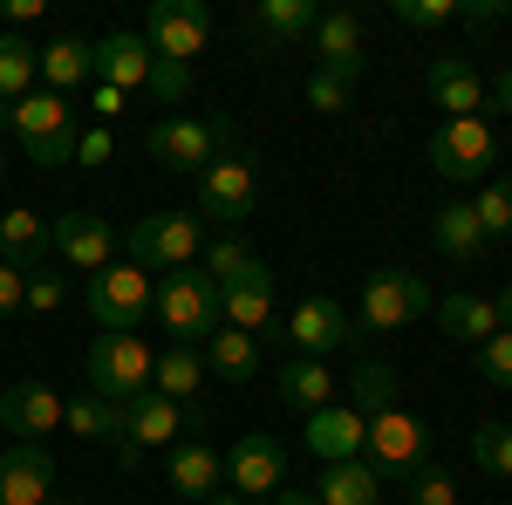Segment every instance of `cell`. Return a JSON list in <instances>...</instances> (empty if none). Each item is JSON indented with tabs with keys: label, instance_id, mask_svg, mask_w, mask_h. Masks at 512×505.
<instances>
[{
	"label": "cell",
	"instance_id": "1",
	"mask_svg": "<svg viewBox=\"0 0 512 505\" xmlns=\"http://www.w3.org/2000/svg\"><path fill=\"white\" fill-rule=\"evenodd\" d=\"M89 396H103V403H137V396H151V369H158V349L144 342V335H117V328H103L96 342H89Z\"/></svg>",
	"mask_w": 512,
	"mask_h": 505
},
{
	"label": "cell",
	"instance_id": "2",
	"mask_svg": "<svg viewBox=\"0 0 512 505\" xmlns=\"http://www.w3.org/2000/svg\"><path fill=\"white\" fill-rule=\"evenodd\" d=\"M151 314L164 321V335L178 342V349H205L226 321H219V287L205 280V273L192 267H178V273H164V287H158V301H151Z\"/></svg>",
	"mask_w": 512,
	"mask_h": 505
},
{
	"label": "cell",
	"instance_id": "3",
	"mask_svg": "<svg viewBox=\"0 0 512 505\" xmlns=\"http://www.w3.org/2000/svg\"><path fill=\"white\" fill-rule=\"evenodd\" d=\"M7 130L28 144V157L35 164H76V144H82V130H76V110L55 96V89H28L14 110H7Z\"/></svg>",
	"mask_w": 512,
	"mask_h": 505
},
{
	"label": "cell",
	"instance_id": "4",
	"mask_svg": "<svg viewBox=\"0 0 512 505\" xmlns=\"http://www.w3.org/2000/svg\"><path fill=\"white\" fill-rule=\"evenodd\" d=\"M431 164H437V178H451V185H485L492 164H499L492 123L485 117H444L431 130Z\"/></svg>",
	"mask_w": 512,
	"mask_h": 505
},
{
	"label": "cell",
	"instance_id": "5",
	"mask_svg": "<svg viewBox=\"0 0 512 505\" xmlns=\"http://www.w3.org/2000/svg\"><path fill=\"white\" fill-rule=\"evenodd\" d=\"M151 301H158V287H151V273L137 267V260H110L103 273H89V314H96V328L137 335Z\"/></svg>",
	"mask_w": 512,
	"mask_h": 505
},
{
	"label": "cell",
	"instance_id": "6",
	"mask_svg": "<svg viewBox=\"0 0 512 505\" xmlns=\"http://www.w3.org/2000/svg\"><path fill=\"white\" fill-rule=\"evenodd\" d=\"M226 144H233V123L226 117H164L144 137V151L158 157L164 171H205V164L226 157Z\"/></svg>",
	"mask_w": 512,
	"mask_h": 505
},
{
	"label": "cell",
	"instance_id": "7",
	"mask_svg": "<svg viewBox=\"0 0 512 505\" xmlns=\"http://www.w3.org/2000/svg\"><path fill=\"white\" fill-rule=\"evenodd\" d=\"M424 458H431V430H424V417H410V410H383V417H369L362 465L376 471V478H417Z\"/></svg>",
	"mask_w": 512,
	"mask_h": 505
},
{
	"label": "cell",
	"instance_id": "8",
	"mask_svg": "<svg viewBox=\"0 0 512 505\" xmlns=\"http://www.w3.org/2000/svg\"><path fill=\"white\" fill-rule=\"evenodd\" d=\"M144 41H151L158 62L192 69L198 55L212 48V14H205V0H151V14H144Z\"/></svg>",
	"mask_w": 512,
	"mask_h": 505
},
{
	"label": "cell",
	"instance_id": "9",
	"mask_svg": "<svg viewBox=\"0 0 512 505\" xmlns=\"http://www.w3.org/2000/svg\"><path fill=\"white\" fill-rule=\"evenodd\" d=\"M198 239H205L198 212H151L130 226V260L144 273H178L198 260Z\"/></svg>",
	"mask_w": 512,
	"mask_h": 505
},
{
	"label": "cell",
	"instance_id": "10",
	"mask_svg": "<svg viewBox=\"0 0 512 505\" xmlns=\"http://www.w3.org/2000/svg\"><path fill=\"white\" fill-rule=\"evenodd\" d=\"M437 301H431V287H424V273H410V267H383V273H369V287H362V328H410V321H424Z\"/></svg>",
	"mask_w": 512,
	"mask_h": 505
},
{
	"label": "cell",
	"instance_id": "11",
	"mask_svg": "<svg viewBox=\"0 0 512 505\" xmlns=\"http://www.w3.org/2000/svg\"><path fill=\"white\" fill-rule=\"evenodd\" d=\"M192 430H205V410L198 403H171V396H137V403H123V444H137V451H164V444H185Z\"/></svg>",
	"mask_w": 512,
	"mask_h": 505
},
{
	"label": "cell",
	"instance_id": "12",
	"mask_svg": "<svg viewBox=\"0 0 512 505\" xmlns=\"http://www.w3.org/2000/svg\"><path fill=\"white\" fill-rule=\"evenodd\" d=\"M280 485H287V451H280L267 430L239 437L233 451H226V492H239L246 505H267Z\"/></svg>",
	"mask_w": 512,
	"mask_h": 505
},
{
	"label": "cell",
	"instance_id": "13",
	"mask_svg": "<svg viewBox=\"0 0 512 505\" xmlns=\"http://www.w3.org/2000/svg\"><path fill=\"white\" fill-rule=\"evenodd\" d=\"M253 198H260V185H253V157L226 151L219 164H205V171H198V219L239 226V219L253 212Z\"/></svg>",
	"mask_w": 512,
	"mask_h": 505
},
{
	"label": "cell",
	"instance_id": "14",
	"mask_svg": "<svg viewBox=\"0 0 512 505\" xmlns=\"http://www.w3.org/2000/svg\"><path fill=\"white\" fill-rule=\"evenodd\" d=\"M308 41H315V69L321 76H335V82L362 76V14H355V7H328Z\"/></svg>",
	"mask_w": 512,
	"mask_h": 505
},
{
	"label": "cell",
	"instance_id": "15",
	"mask_svg": "<svg viewBox=\"0 0 512 505\" xmlns=\"http://www.w3.org/2000/svg\"><path fill=\"white\" fill-rule=\"evenodd\" d=\"M0 505H55V458L41 444L0 451Z\"/></svg>",
	"mask_w": 512,
	"mask_h": 505
},
{
	"label": "cell",
	"instance_id": "16",
	"mask_svg": "<svg viewBox=\"0 0 512 505\" xmlns=\"http://www.w3.org/2000/svg\"><path fill=\"white\" fill-rule=\"evenodd\" d=\"M48 233H55V253L76 273H103L117 260V233H110V219H96V212H62Z\"/></svg>",
	"mask_w": 512,
	"mask_h": 505
},
{
	"label": "cell",
	"instance_id": "17",
	"mask_svg": "<svg viewBox=\"0 0 512 505\" xmlns=\"http://www.w3.org/2000/svg\"><path fill=\"white\" fill-rule=\"evenodd\" d=\"M424 89H431L437 110H451V117H478L492 103V89H485L472 55H437L431 69H424Z\"/></svg>",
	"mask_w": 512,
	"mask_h": 505
},
{
	"label": "cell",
	"instance_id": "18",
	"mask_svg": "<svg viewBox=\"0 0 512 505\" xmlns=\"http://www.w3.org/2000/svg\"><path fill=\"white\" fill-rule=\"evenodd\" d=\"M349 335H355V321H349L342 308H335L328 294H308L301 308L287 314V342H294L301 355H315V362H328V355L342 349Z\"/></svg>",
	"mask_w": 512,
	"mask_h": 505
},
{
	"label": "cell",
	"instance_id": "19",
	"mask_svg": "<svg viewBox=\"0 0 512 505\" xmlns=\"http://www.w3.org/2000/svg\"><path fill=\"white\" fill-rule=\"evenodd\" d=\"M55 424H62V396L48 383H7L0 389V430H7V437L35 444V437H48Z\"/></svg>",
	"mask_w": 512,
	"mask_h": 505
},
{
	"label": "cell",
	"instance_id": "20",
	"mask_svg": "<svg viewBox=\"0 0 512 505\" xmlns=\"http://www.w3.org/2000/svg\"><path fill=\"white\" fill-rule=\"evenodd\" d=\"M164 478H171V492L178 499L205 505L219 485H226V458L212 451V444H198V437H185V444H171V458H164Z\"/></svg>",
	"mask_w": 512,
	"mask_h": 505
},
{
	"label": "cell",
	"instance_id": "21",
	"mask_svg": "<svg viewBox=\"0 0 512 505\" xmlns=\"http://www.w3.org/2000/svg\"><path fill=\"white\" fill-rule=\"evenodd\" d=\"M219 321L239 328V335H260V328L274 321V267H267V260L246 273V280L219 287Z\"/></svg>",
	"mask_w": 512,
	"mask_h": 505
},
{
	"label": "cell",
	"instance_id": "22",
	"mask_svg": "<svg viewBox=\"0 0 512 505\" xmlns=\"http://www.w3.org/2000/svg\"><path fill=\"white\" fill-rule=\"evenodd\" d=\"M151 69H158V55H151L144 35H103L96 41V76L110 82V89H123V96L151 89Z\"/></svg>",
	"mask_w": 512,
	"mask_h": 505
},
{
	"label": "cell",
	"instance_id": "23",
	"mask_svg": "<svg viewBox=\"0 0 512 505\" xmlns=\"http://www.w3.org/2000/svg\"><path fill=\"white\" fill-rule=\"evenodd\" d=\"M335 376H328V362H315V355H287L274 369V396L287 403V410H301V417H315V410H328L335 403Z\"/></svg>",
	"mask_w": 512,
	"mask_h": 505
},
{
	"label": "cell",
	"instance_id": "24",
	"mask_svg": "<svg viewBox=\"0 0 512 505\" xmlns=\"http://www.w3.org/2000/svg\"><path fill=\"white\" fill-rule=\"evenodd\" d=\"M308 451H315L321 465H349V458H362V437H369V424L355 417L349 403H328V410H315L308 417Z\"/></svg>",
	"mask_w": 512,
	"mask_h": 505
},
{
	"label": "cell",
	"instance_id": "25",
	"mask_svg": "<svg viewBox=\"0 0 512 505\" xmlns=\"http://www.w3.org/2000/svg\"><path fill=\"white\" fill-rule=\"evenodd\" d=\"M48 253H55V233H48V219L28 212V205H14V212H0V260L21 273L48 267Z\"/></svg>",
	"mask_w": 512,
	"mask_h": 505
},
{
	"label": "cell",
	"instance_id": "26",
	"mask_svg": "<svg viewBox=\"0 0 512 505\" xmlns=\"http://www.w3.org/2000/svg\"><path fill=\"white\" fill-rule=\"evenodd\" d=\"M437 328L451 335V342H492L506 321H499V301H485V294H444L437 301Z\"/></svg>",
	"mask_w": 512,
	"mask_h": 505
},
{
	"label": "cell",
	"instance_id": "27",
	"mask_svg": "<svg viewBox=\"0 0 512 505\" xmlns=\"http://www.w3.org/2000/svg\"><path fill=\"white\" fill-rule=\"evenodd\" d=\"M431 239H437V253H444V260H458V267H472V260H485V246H492V239L478 233V212L465 205V198H451V205H437V219H431Z\"/></svg>",
	"mask_w": 512,
	"mask_h": 505
},
{
	"label": "cell",
	"instance_id": "28",
	"mask_svg": "<svg viewBox=\"0 0 512 505\" xmlns=\"http://www.w3.org/2000/svg\"><path fill=\"white\" fill-rule=\"evenodd\" d=\"M315 505H383V478L362 465V458H349V465H321Z\"/></svg>",
	"mask_w": 512,
	"mask_h": 505
},
{
	"label": "cell",
	"instance_id": "29",
	"mask_svg": "<svg viewBox=\"0 0 512 505\" xmlns=\"http://www.w3.org/2000/svg\"><path fill=\"white\" fill-rule=\"evenodd\" d=\"M198 355H205V376H219V383H253L260 376V342L239 335V328H219Z\"/></svg>",
	"mask_w": 512,
	"mask_h": 505
},
{
	"label": "cell",
	"instance_id": "30",
	"mask_svg": "<svg viewBox=\"0 0 512 505\" xmlns=\"http://www.w3.org/2000/svg\"><path fill=\"white\" fill-rule=\"evenodd\" d=\"M96 76V41H82V35H55L48 48H41V82L62 96V89H76V82Z\"/></svg>",
	"mask_w": 512,
	"mask_h": 505
},
{
	"label": "cell",
	"instance_id": "31",
	"mask_svg": "<svg viewBox=\"0 0 512 505\" xmlns=\"http://www.w3.org/2000/svg\"><path fill=\"white\" fill-rule=\"evenodd\" d=\"M342 389H349V410L362 417V424H369V417H383V410H396V369H390V362H376V355H369V362H355V376Z\"/></svg>",
	"mask_w": 512,
	"mask_h": 505
},
{
	"label": "cell",
	"instance_id": "32",
	"mask_svg": "<svg viewBox=\"0 0 512 505\" xmlns=\"http://www.w3.org/2000/svg\"><path fill=\"white\" fill-rule=\"evenodd\" d=\"M151 389L171 396V403H198V389H205V355L171 342V349L158 355V369H151Z\"/></svg>",
	"mask_w": 512,
	"mask_h": 505
},
{
	"label": "cell",
	"instance_id": "33",
	"mask_svg": "<svg viewBox=\"0 0 512 505\" xmlns=\"http://www.w3.org/2000/svg\"><path fill=\"white\" fill-rule=\"evenodd\" d=\"M35 76H41V48H28L21 35L0 28V110H14L35 89Z\"/></svg>",
	"mask_w": 512,
	"mask_h": 505
},
{
	"label": "cell",
	"instance_id": "34",
	"mask_svg": "<svg viewBox=\"0 0 512 505\" xmlns=\"http://www.w3.org/2000/svg\"><path fill=\"white\" fill-rule=\"evenodd\" d=\"M62 424L76 430V437H96V444H123V410L103 403V396H89V389L62 403Z\"/></svg>",
	"mask_w": 512,
	"mask_h": 505
},
{
	"label": "cell",
	"instance_id": "35",
	"mask_svg": "<svg viewBox=\"0 0 512 505\" xmlns=\"http://www.w3.org/2000/svg\"><path fill=\"white\" fill-rule=\"evenodd\" d=\"M315 21H321L315 0H260L253 7V28L267 41H301V35H315Z\"/></svg>",
	"mask_w": 512,
	"mask_h": 505
},
{
	"label": "cell",
	"instance_id": "36",
	"mask_svg": "<svg viewBox=\"0 0 512 505\" xmlns=\"http://www.w3.org/2000/svg\"><path fill=\"white\" fill-rule=\"evenodd\" d=\"M472 212H478V233L485 239H512V178H485Z\"/></svg>",
	"mask_w": 512,
	"mask_h": 505
},
{
	"label": "cell",
	"instance_id": "37",
	"mask_svg": "<svg viewBox=\"0 0 512 505\" xmlns=\"http://www.w3.org/2000/svg\"><path fill=\"white\" fill-rule=\"evenodd\" d=\"M472 465L485 478H512V424H478L472 430Z\"/></svg>",
	"mask_w": 512,
	"mask_h": 505
},
{
	"label": "cell",
	"instance_id": "38",
	"mask_svg": "<svg viewBox=\"0 0 512 505\" xmlns=\"http://www.w3.org/2000/svg\"><path fill=\"white\" fill-rule=\"evenodd\" d=\"M253 267H260V253L239 246V239H212V253H205V280H212V287H233V280H246Z\"/></svg>",
	"mask_w": 512,
	"mask_h": 505
},
{
	"label": "cell",
	"instance_id": "39",
	"mask_svg": "<svg viewBox=\"0 0 512 505\" xmlns=\"http://www.w3.org/2000/svg\"><path fill=\"white\" fill-rule=\"evenodd\" d=\"M478 376L492 389H512V328H499L492 342H478Z\"/></svg>",
	"mask_w": 512,
	"mask_h": 505
},
{
	"label": "cell",
	"instance_id": "40",
	"mask_svg": "<svg viewBox=\"0 0 512 505\" xmlns=\"http://www.w3.org/2000/svg\"><path fill=\"white\" fill-rule=\"evenodd\" d=\"M390 14L403 28H444V21H458V0H390Z\"/></svg>",
	"mask_w": 512,
	"mask_h": 505
},
{
	"label": "cell",
	"instance_id": "41",
	"mask_svg": "<svg viewBox=\"0 0 512 505\" xmlns=\"http://www.w3.org/2000/svg\"><path fill=\"white\" fill-rule=\"evenodd\" d=\"M403 505H458V478H451V471H417V478H410V499Z\"/></svg>",
	"mask_w": 512,
	"mask_h": 505
},
{
	"label": "cell",
	"instance_id": "42",
	"mask_svg": "<svg viewBox=\"0 0 512 505\" xmlns=\"http://www.w3.org/2000/svg\"><path fill=\"white\" fill-rule=\"evenodd\" d=\"M62 301H69L62 273H48V267H35V273H28V308H21V314H55Z\"/></svg>",
	"mask_w": 512,
	"mask_h": 505
},
{
	"label": "cell",
	"instance_id": "43",
	"mask_svg": "<svg viewBox=\"0 0 512 505\" xmlns=\"http://www.w3.org/2000/svg\"><path fill=\"white\" fill-rule=\"evenodd\" d=\"M308 103H315L321 117H342V110H349V82H335V76H308Z\"/></svg>",
	"mask_w": 512,
	"mask_h": 505
},
{
	"label": "cell",
	"instance_id": "44",
	"mask_svg": "<svg viewBox=\"0 0 512 505\" xmlns=\"http://www.w3.org/2000/svg\"><path fill=\"white\" fill-rule=\"evenodd\" d=\"M151 96H158V103H185V96H192V69L158 62V69H151Z\"/></svg>",
	"mask_w": 512,
	"mask_h": 505
},
{
	"label": "cell",
	"instance_id": "45",
	"mask_svg": "<svg viewBox=\"0 0 512 505\" xmlns=\"http://www.w3.org/2000/svg\"><path fill=\"white\" fill-rule=\"evenodd\" d=\"M21 308H28V273L0 260V321H7V314H21Z\"/></svg>",
	"mask_w": 512,
	"mask_h": 505
},
{
	"label": "cell",
	"instance_id": "46",
	"mask_svg": "<svg viewBox=\"0 0 512 505\" xmlns=\"http://www.w3.org/2000/svg\"><path fill=\"white\" fill-rule=\"evenodd\" d=\"M110 151H117V144H110V130L96 123V130H82V144H76V164H110Z\"/></svg>",
	"mask_w": 512,
	"mask_h": 505
},
{
	"label": "cell",
	"instance_id": "47",
	"mask_svg": "<svg viewBox=\"0 0 512 505\" xmlns=\"http://www.w3.org/2000/svg\"><path fill=\"white\" fill-rule=\"evenodd\" d=\"M458 21H465V28H492V21H506V0H465Z\"/></svg>",
	"mask_w": 512,
	"mask_h": 505
},
{
	"label": "cell",
	"instance_id": "48",
	"mask_svg": "<svg viewBox=\"0 0 512 505\" xmlns=\"http://www.w3.org/2000/svg\"><path fill=\"white\" fill-rule=\"evenodd\" d=\"M123 103H130V96H123V89H110V82H96V89H89V110L103 117V130H110V117H123Z\"/></svg>",
	"mask_w": 512,
	"mask_h": 505
},
{
	"label": "cell",
	"instance_id": "49",
	"mask_svg": "<svg viewBox=\"0 0 512 505\" xmlns=\"http://www.w3.org/2000/svg\"><path fill=\"white\" fill-rule=\"evenodd\" d=\"M485 89H492V110H506V117H512V62H506L492 82H485Z\"/></svg>",
	"mask_w": 512,
	"mask_h": 505
},
{
	"label": "cell",
	"instance_id": "50",
	"mask_svg": "<svg viewBox=\"0 0 512 505\" xmlns=\"http://www.w3.org/2000/svg\"><path fill=\"white\" fill-rule=\"evenodd\" d=\"M0 14H7V35H14V28H21V21H35V14H41V0H7V7H0Z\"/></svg>",
	"mask_w": 512,
	"mask_h": 505
},
{
	"label": "cell",
	"instance_id": "51",
	"mask_svg": "<svg viewBox=\"0 0 512 505\" xmlns=\"http://www.w3.org/2000/svg\"><path fill=\"white\" fill-rule=\"evenodd\" d=\"M267 505H315V492H287V485H280V492H274Z\"/></svg>",
	"mask_w": 512,
	"mask_h": 505
},
{
	"label": "cell",
	"instance_id": "52",
	"mask_svg": "<svg viewBox=\"0 0 512 505\" xmlns=\"http://www.w3.org/2000/svg\"><path fill=\"white\" fill-rule=\"evenodd\" d=\"M492 301H499V321L512 328V287H506V294H492Z\"/></svg>",
	"mask_w": 512,
	"mask_h": 505
},
{
	"label": "cell",
	"instance_id": "53",
	"mask_svg": "<svg viewBox=\"0 0 512 505\" xmlns=\"http://www.w3.org/2000/svg\"><path fill=\"white\" fill-rule=\"evenodd\" d=\"M205 505H246V499H239V492H212Z\"/></svg>",
	"mask_w": 512,
	"mask_h": 505
},
{
	"label": "cell",
	"instance_id": "54",
	"mask_svg": "<svg viewBox=\"0 0 512 505\" xmlns=\"http://www.w3.org/2000/svg\"><path fill=\"white\" fill-rule=\"evenodd\" d=\"M0 171H7V164H0Z\"/></svg>",
	"mask_w": 512,
	"mask_h": 505
}]
</instances>
